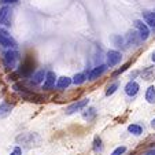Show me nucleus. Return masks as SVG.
Wrapping results in <instances>:
<instances>
[{
    "mask_svg": "<svg viewBox=\"0 0 155 155\" xmlns=\"http://www.w3.org/2000/svg\"><path fill=\"white\" fill-rule=\"evenodd\" d=\"M0 45L10 48V50H14V48H17V41L11 37V35L7 30L0 29Z\"/></svg>",
    "mask_w": 155,
    "mask_h": 155,
    "instance_id": "f257e3e1",
    "label": "nucleus"
},
{
    "mask_svg": "<svg viewBox=\"0 0 155 155\" xmlns=\"http://www.w3.org/2000/svg\"><path fill=\"white\" fill-rule=\"evenodd\" d=\"M19 0H2L3 4H17Z\"/></svg>",
    "mask_w": 155,
    "mask_h": 155,
    "instance_id": "c85d7f7f",
    "label": "nucleus"
},
{
    "mask_svg": "<svg viewBox=\"0 0 155 155\" xmlns=\"http://www.w3.org/2000/svg\"><path fill=\"white\" fill-rule=\"evenodd\" d=\"M128 130L135 136H140L141 133H143V128H141L140 125H137V124H130V125L128 126Z\"/></svg>",
    "mask_w": 155,
    "mask_h": 155,
    "instance_id": "412c9836",
    "label": "nucleus"
},
{
    "mask_svg": "<svg viewBox=\"0 0 155 155\" xmlns=\"http://www.w3.org/2000/svg\"><path fill=\"white\" fill-rule=\"evenodd\" d=\"M117 88H118V82H113V84L107 88V91H106V96H110V95H113L115 91H117Z\"/></svg>",
    "mask_w": 155,
    "mask_h": 155,
    "instance_id": "393cba45",
    "label": "nucleus"
},
{
    "mask_svg": "<svg viewBox=\"0 0 155 155\" xmlns=\"http://www.w3.org/2000/svg\"><path fill=\"white\" fill-rule=\"evenodd\" d=\"M12 111V104L7 102H2L0 103V118H6L11 114Z\"/></svg>",
    "mask_w": 155,
    "mask_h": 155,
    "instance_id": "2eb2a0df",
    "label": "nucleus"
},
{
    "mask_svg": "<svg viewBox=\"0 0 155 155\" xmlns=\"http://www.w3.org/2000/svg\"><path fill=\"white\" fill-rule=\"evenodd\" d=\"M141 77L147 81L155 78V66H151V68H146L143 71H141Z\"/></svg>",
    "mask_w": 155,
    "mask_h": 155,
    "instance_id": "6ab92c4d",
    "label": "nucleus"
},
{
    "mask_svg": "<svg viewBox=\"0 0 155 155\" xmlns=\"http://www.w3.org/2000/svg\"><path fill=\"white\" fill-rule=\"evenodd\" d=\"M87 104H88V99H81V100H78V102H76V103L69 106V107L66 108V113H68V114H74L76 111L82 110Z\"/></svg>",
    "mask_w": 155,
    "mask_h": 155,
    "instance_id": "9d476101",
    "label": "nucleus"
},
{
    "mask_svg": "<svg viewBox=\"0 0 155 155\" xmlns=\"http://www.w3.org/2000/svg\"><path fill=\"white\" fill-rule=\"evenodd\" d=\"M10 155H22V150H21V147H15Z\"/></svg>",
    "mask_w": 155,
    "mask_h": 155,
    "instance_id": "cd10ccee",
    "label": "nucleus"
},
{
    "mask_svg": "<svg viewBox=\"0 0 155 155\" xmlns=\"http://www.w3.org/2000/svg\"><path fill=\"white\" fill-rule=\"evenodd\" d=\"M12 19V10L10 6H3L0 8V25L4 26H11Z\"/></svg>",
    "mask_w": 155,
    "mask_h": 155,
    "instance_id": "7ed1b4c3",
    "label": "nucleus"
},
{
    "mask_svg": "<svg viewBox=\"0 0 155 155\" xmlns=\"http://www.w3.org/2000/svg\"><path fill=\"white\" fill-rule=\"evenodd\" d=\"M55 78H56V76L54 71H47L45 78H44V84H43L44 91H50V89H52L55 87Z\"/></svg>",
    "mask_w": 155,
    "mask_h": 155,
    "instance_id": "1a4fd4ad",
    "label": "nucleus"
},
{
    "mask_svg": "<svg viewBox=\"0 0 155 155\" xmlns=\"http://www.w3.org/2000/svg\"><path fill=\"white\" fill-rule=\"evenodd\" d=\"M146 100L151 104L155 103V87H148L146 91Z\"/></svg>",
    "mask_w": 155,
    "mask_h": 155,
    "instance_id": "aec40b11",
    "label": "nucleus"
},
{
    "mask_svg": "<svg viewBox=\"0 0 155 155\" xmlns=\"http://www.w3.org/2000/svg\"><path fill=\"white\" fill-rule=\"evenodd\" d=\"M133 26H135L136 32H137L139 36H140L141 41H144V40H147V38H148V36H150V28L147 26L146 24H144L143 21H141V19L133 21Z\"/></svg>",
    "mask_w": 155,
    "mask_h": 155,
    "instance_id": "20e7f679",
    "label": "nucleus"
},
{
    "mask_svg": "<svg viewBox=\"0 0 155 155\" xmlns=\"http://www.w3.org/2000/svg\"><path fill=\"white\" fill-rule=\"evenodd\" d=\"M146 155H155V150H150V151H147Z\"/></svg>",
    "mask_w": 155,
    "mask_h": 155,
    "instance_id": "c756f323",
    "label": "nucleus"
},
{
    "mask_svg": "<svg viewBox=\"0 0 155 155\" xmlns=\"http://www.w3.org/2000/svg\"><path fill=\"white\" fill-rule=\"evenodd\" d=\"M151 59H152V62H154V63H155V51H154V52H152V55H151Z\"/></svg>",
    "mask_w": 155,
    "mask_h": 155,
    "instance_id": "2f4dec72",
    "label": "nucleus"
},
{
    "mask_svg": "<svg viewBox=\"0 0 155 155\" xmlns=\"http://www.w3.org/2000/svg\"><path fill=\"white\" fill-rule=\"evenodd\" d=\"M111 41L117 45V47H121V45H124L125 44V40H124L121 36H118V35H114V36H111Z\"/></svg>",
    "mask_w": 155,
    "mask_h": 155,
    "instance_id": "b1692460",
    "label": "nucleus"
},
{
    "mask_svg": "<svg viewBox=\"0 0 155 155\" xmlns=\"http://www.w3.org/2000/svg\"><path fill=\"white\" fill-rule=\"evenodd\" d=\"M71 84V78H69V77H59L58 78V81L55 82V85H56V88L58 89H66V88L69 87V85Z\"/></svg>",
    "mask_w": 155,
    "mask_h": 155,
    "instance_id": "f3484780",
    "label": "nucleus"
},
{
    "mask_svg": "<svg viewBox=\"0 0 155 155\" xmlns=\"http://www.w3.org/2000/svg\"><path fill=\"white\" fill-rule=\"evenodd\" d=\"M21 96L24 97L25 100L28 102H43L44 97L41 95L36 94V92H32V91H25V92H21Z\"/></svg>",
    "mask_w": 155,
    "mask_h": 155,
    "instance_id": "9b49d317",
    "label": "nucleus"
},
{
    "mask_svg": "<svg viewBox=\"0 0 155 155\" xmlns=\"http://www.w3.org/2000/svg\"><path fill=\"white\" fill-rule=\"evenodd\" d=\"M129 64H130V63H126V64H124L122 68H121V69H118V70L115 71V73H114V76H118V74H121V73H122V71H125L126 69L129 68Z\"/></svg>",
    "mask_w": 155,
    "mask_h": 155,
    "instance_id": "bb28decb",
    "label": "nucleus"
},
{
    "mask_svg": "<svg viewBox=\"0 0 155 155\" xmlns=\"http://www.w3.org/2000/svg\"><path fill=\"white\" fill-rule=\"evenodd\" d=\"M125 151H126V147L125 146H120L111 152V155H124L125 154Z\"/></svg>",
    "mask_w": 155,
    "mask_h": 155,
    "instance_id": "a878e982",
    "label": "nucleus"
},
{
    "mask_svg": "<svg viewBox=\"0 0 155 155\" xmlns=\"http://www.w3.org/2000/svg\"><path fill=\"white\" fill-rule=\"evenodd\" d=\"M144 24L148 28H155V12L154 11H144Z\"/></svg>",
    "mask_w": 155,
    "mask_h": 155,
    "instance_id": "4468645a",
    "label": "nucleus"
},
{
    "mask_svg": "<svg viewBox=\"0 0 155 155\" xmlns=\"http://www.w3.org/2000/svg\"><path fill=\"white\" fill-rule=\"evenodd\" d=\"M33 68H35V63H33V61L30 58L25 59V62L22 64H21L19 70H18V74L22 77H29L30 74H32L33 71Z\"/></svg>",
    "mask_w": 155,
    "mask_h": 155,
    "instance_id": "39448f33",
    "label": "nucleus"
},
{
    "mask_svg": "<svg viewBox=\"0 0 155 155\" xmlns=\"http://www.w3.org/2000/svg\"><path fill=\"white\" fill-rule=\"evenodd\" d=\"M3 61H4V63H6L7 68L14 69L15 64H17V62L19 61V54H18V51H15V50H8V51L4 52Z\"/></svg>",
    "mask_w": 155,
    "mask_h": 155,
    "instance_id": "f03ea898",
    "label": "nucleus"
},
{
    "mask_svg": "<svg viewBox=\"0 0 155 155\" xmlns=\"http://www.w3.org/2000/svg\"><path fill=\"white\" fill-rule=\"evenodd\" d=\"M88 74H89V71H84V73H77L76 76L73 77L71 82H73V84H76V85L84 84V82L88 80Z\"/></svg>",
    "mask_w": 155,
    "mask_h": 155,
    "instance_id": "dca6fc26",
    "label": "nucleus"
},
{
    "mask_svg": "<svg viewBox=\"0 0 155 155\" xmlns=\"http://www.w3.org/2000/svg\"><path fill=\"white\" fill-rule=\"evenodd\" d=\"M35 139H40L37 135L35 133H22V135L18 137V141H22V144H26V146H33L35 144Z\"/></svg>",
    "mask_w": 155,
    "mask_h": 155,
    "instance_id": "f8f14e48",
    "label": "nucleus"
},
{
    "mask_svg": "<svg viewBox=\"0 0 155 155\" xmlns=\"http://www.w3.org/2000/svg\"><path fill=\"white\" fill-rule=\"evenodd\" d=\"M121 59H122L121 52H118V51H115V50H110L107 52V68H114V66H117L121 62Z\"/></svg>",
    "mask_w": 155,
    "mask_h": 155,
    "instance_id": "423d86ee",
    "label": "nucleus"
},
{
    "mask_svg": "<svg viewBox=\"0 0 155 155\" xmlns=\"http://www.w3.org/2000/svg\"><path fill=\"white\" fill-rule=\"evenodd\" d=\"M124 40H125V44H128V45H137V44L141 41V38L136 30H129V32L126 33Z\"/></svg>",
    "mask_w": 155,
    "mask_h": 155,
    "instance_id": "6e6552de",
    "label": "nucleus"
},
{
    "mask_svg": "<svg viewBox=\"0 0 155 155\" xmlns=\"http://www.w3.org/2000/svg\"><path fill=\"white\" fill-rule=\"evenodd\" d=\"M45 74H47V71H44V70H38V71H36L35 74H33V77H32V84H35V85H37V84H41V82L44 81V78H45Z\"/></svg>",
    "mask_w": 155,
    "mask_h": 155,
    "instance_id": "a211bd4d",
    "label": "nucleus"
},
{
    "mask_svg": "<svg viewBox=\"0 0 155 155\" xmlns=\"http://www.w3.org/2000/svg\"><path fill=\"white\" fill-rule=\"evenodd\" d=\"M95 115H96V108L91 107V108H88L87 111L82 114V118H84V120H87V121H91L92 118H95Z\"/></svg>",
    "mask_w": 155,
    "mask_h": 155,
    "instance_id": "4be33fe9",
    "label": "nucleus"
},
{
    "mask_svg": "<svg viewBox=\"0 0 155 155\" xmlns=\"http://www.w3.org/2000/svg\"><path fill=\"white\" fill-rule=\"evenodd\" d=\"M103 150V146H102V139L99 136H96L94 140V151L95 152H100Z\"/></svg>",
    "mask_w": 155,
    "mask_h": 155,
    "instance_id": "5701e85b",
    "label": "nucleus"
},
{
    "mask_svg": "<svg viewBox=\"0 0 155 155\" xmlns=\"http://www.w3.org/2000/svg\"><path fill=\"white\" fill-rule=\"evenodd\" d=\"M107 64H100V66H97V68L92 69L91 71H89V74H88V80H91V81H95V80H97L99 77H102L103 74L107 71Z\"/></svg>",
    "mask_w": 155,
    "mask_h": 155,
    "instance_id": "0eeeda50",
    "label": "nucleus"
},
{
    "mask_svg": "<svg viewBox=\"0 0 155 155\" xmlns=\"http://www.w3.org/2000/svg\"><path fill=\"white\" fill-rule=\"evenodd\" d=\"M151 126H152V129H155V118L151 121Z\"/></svg>",
    "mask_w": 155,
    "mask_h": 155,
    "instance_id": "7c9ffc66",
    "label": "nucleus"
},
{
    "mask_svg": "<svg viewBox=\"0 0 155 155\" xmlns=\"http://www.w3.org/2000/svg\"><path fill=\"white\" fill-rule=\"evenodd\" d=\"M139 89H140V85L137 84L136 81H129L128 84L125 85V94L128 95V96H135V95H137Z\"/></svg>",
    "mask_w": 155,
    "mask_h": 155,
    "instance_id": "ddd939ff",
    "label": "nucleus"
}]
</instances>
